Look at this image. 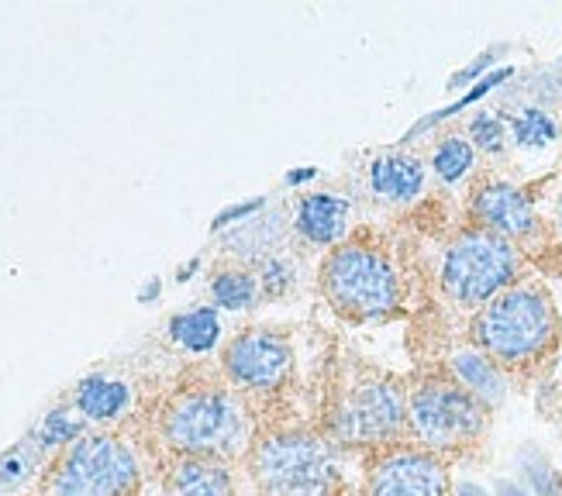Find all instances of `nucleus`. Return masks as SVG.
<instances>
[{"mask_svg": "<svg viewBox=\"0 0 562 496\" xmlns=\"http://www.w3.org/2000/svg\"><path fill=\"white\" fill-rule=\"evenodd\" d=\"M42 496H138L142 462L128 438L114 431H87L48 459Z\"/></svg>", "mask_w": 562, "mask_h": 496, "instance_id": "obj_8", "label": "nucleus"}, {"mask_svg": "<svg viewBox=\"0 0 562 496\" xmlns=\"http://www.w3.org/2000/svg\"><path fill=\"white\" fill-rule=\"evenodd\" d=\"M428 169L435 172V180H438V183L459 187L462 180H470V177H473V169H476V148L470 145L467 135L449 132V135H442V138L435 142L431 159H428Z\"/></svg>", "mask_w": 562, "mask_h": 496, "instance_id": "obj_21", "label": "nucleus"}, {"mask_svg": "<svg viewBox=\"0 0 562 496\" xmlns=\"http://www.w3.org/2000/svg\"><path fill=\"white\" fill-rule=\"evenodd\" d=\"M149 296H159V280H156V283H149V290L142 293V301H149Z\"/></svg>", "mask_w": 562, "mask_h": 496, "instance_id": "obj_33", "label": "nucleus"}, {"mask_svg": "<svg viewBox=\"0 0 562 496\" xmlns=\"http://www.w3.org/2000/svg\"><path fill=\"white\" fill-rule=\"evenodd\" d=\"M317 177V169L314 166H304V169H297V172H286V187H301V183H307V180H314Z\"/></svg>", "mask_w": 562, "mask_h": 496, "instance_id": "obj_31", "label": "nucleus"}, {"mask_svg": "<svg viewBox=\"0 0 562 496\" xmlns=\"http://www.w3.org/2000/svg\"><path fill=\"white\" fill-rule=\"evenodd\" d=\"M211 290V304L217 311H252L262 293H259V280H256V269L252 266H241V262H222L207 280Z\"/></svg>", "mask_w": 562, "mask_h": 496, "instance_id": "obj_18", "label": "nucleus"}, {"mask_svg": "<svg viewBox=\"0 0 562 496\" xmlns=\"http://www.w3.org/2000/svg\"><path fill=\"white\" fill-rule=\"evenodd\" d=\"M166 335L173 345H180L190 356H207L222 341V317L217 307H193L183 314H173L166 325Z\"/></svg>", "mask_w": 562, "mask_h": 496, "instance_id": "obj_19", "label": "nucleus"}, {"mask_svg": "<svg viewBox=\"0 0 562 496\" xmlns=\"http://www.w3.org/2000/svg\"><path fill=\"white\" fill-rule=\"evenodd\" d=\"M555 232L562 238V183H559V193H555Z\"/></svg>", "mask_w": 562, "mask_h": 496, "instance_id": "obj_32", "label": "nucleus"}, {"mask_svg": "<svg viewBox=\"0 0 562 496\" xmlns=\"http://www.w3.org/2000/svg\"><path fill=\"white\" fill-rule=\"evenodd\" d=\"M494 496H531V489H528V486H521L518 480L501 476V480L494 483Z\"/></svg>", "mask_w": 562, "mask_h": 496, "instance_id": "obj_29", "label": "nucleus"}, {"mask_svg": "<svg viewBox=\"0 0 562 496\" xmlns=\"http://www.w3.org/2000/svg\"><path fill=\"white\" fill-rule=\"evenodd\" d=\"M45 459L48 455L38 449L32 438L11 444V449L0 455V496L18 493L24 483H32L38 473H45V465H48Z\"/></svg>", "mask_w": 562, "mask_h": 496, "instance_id": "obj_23", "label": "nucleus"}, {"mask_svg": "<svg viewBox=\"0 0 562 496\" xmlns=\"http://www.w3.org/2000/svg\"><path fill=\"white\" fill-rule=\"evenodd\" d=\"M222 376L256 414L262 404L280 401V396L290 393L293 376H297L293 341L266 325L241 328L222 349Z\"/></svg>", "mask_w": 562, "mask_h": 496, "instance_id": "obj_9", "label": "nucleus"}, {"mask_svg": "<svg viewBox=\"0 0 562 496\" xmlns=\"http://www.w3.org/2000/svg\"><path fill=\"white\" fill-rule=\"evenodd\" d=\"M87 435V420L77 414L72 404H63V407H53L45 417H38V425L32 428V441L45 455H59L63 449H69L72 441Z\"/></svg>", "mask_w": 562, "mask_h": 496, "instance_id": "obj_22", "label": "nucleus"}, {"mask_svg": "<svg viewBox=\"0 0 562 496\" xmlns=\"http://www.w3.org/2000/svg\"><path fill=\"white\" fill-rule=\"evenodd\" d=\"M352 232V201L331 190L301 193L290 204V241L307 252H331Z\"/></svg>", "mask_w": 562, "mask_h": 496, "instance_id": "obj_12", "label": "nucleus"}, {"mask_svg": "<svg viewBox=\"0 0 562 496\" xmlns=\"http://www.w3.org/2000/svg\"><path fill=\"white\" fill-rule=\"evenodd\" d=\"M494 56H497V53H483V56H476V63H473V66L459 69L456 77L449 80V90H462L467 83H480V72L494 66Z\"/></svg>", "mask_w": 562, "mask_h": 496, "instance_id": "obj_28", "label": "nucleus"}, {"mask_svg": "<svg viewBox=\"0 0 562 496\" xmlns=\"http://www.w3.org/2000/svg\"><path fill=\"white\" fill-rule=\"evenodd\" d=\"M252 269H256L262 301H283V296H290L293 290H297V283H301V266H297V259L286 252V248L259 259Z\"/></svg>", "mask_w": 562, "mask_h": 496, "instance_id": "obj_24", "label": "nucleus"}, {"mask_svg": "<svg viewBox=\"0 0 562 496\" xmlns=\"http://www.w3.org/2000/svg\"><path fill=\"white\" fill-rule=\"evenodd\" d=\"M486 431H491V410L470 390H462L449 369L422 372L407 383V441L452 462L476 449Z\"/></svg>", "mask_w": 562, "mask_h": 496, "instance_id": "obj_6", "label": "nucleus"}, {"mask_svg": "<svg viewBox=\"0 0 562 496\" xmlns=\"http://www.w3.org/2000/svg\"><path fill=\"white\" fill-rule=\"evenodd\" d=\"M266 207V196H256V201H249V204H235V207H228V211H222V214H217L214 217V232H222V228H228L232 225V221H238V225H241V221H249L256 211H262Z\"/></svg>", "mask_w": 562, "mask_h": 496, "instance_id": "obj_27", "label": "nucleus"}, {"mask_svg": "<svg viewBox=\"0 0 562 496\" xmlns=\"http://www.w3.org/2000/svg\"><path fill=\"white\" fill-rule=\"evenodd\" d=\"M504 117H507L510 145L521 148V153H542V148L559 142V121L546 104H521L515 114Z\"/></svg>", "mask_w": 562, "mask_h": 496, "instance_id": "obj_20", "label": "nucleus"}, {"mask_svg": "<svg viewBox=\"0 0 562 496\" xmlns=\"http://www.w3.org/2000/svg\"><path fill=\"white\" fill-rule=\"evenodd\" d=\"M452 496H494V493L480 486L476 480H459V483H452Z\"/></svg>", "mask_w": 562, "mask_h": 496, "instance_id": "obj_30", "label": "nucleus"}, {"mask_svg": "<svg viewBox=\"0 0 562 496\" xmlns=\"http://www.w3.org/2000/svg\"><path fill=\"white\" fill-rule=\"evenodd\" d=\"M521 248L480 225L459 228L438 259V286L459 311L476 314L521 277Z\"/></svg>", "mask_w": 562, "mask_h": 496, "instance_id": "obj_7", "label": "nucleus"}, {"mask_svg": "<svg viewBox=\"0 0 562 496\" xmlns=\"http://www.w3.org/2000/svg\"><path fill=\"white\" fill-rule=\"evenodd\" d=\"M425 187H428L425 159L404 153V148L380 153L366 166V190H370V196L383 207H407L425 193Z\"/></svg>", "mask_w": 562, "mask_h": 496, "instance_id": "obj_13", "label": "nucleus"}, {"mask_svg": "<svg viewBox=\"0 0 562 496\" xmlns=\"http://www.w3.org/2000/svg\"><path fill=\"white\" fill-rule=\"evenodd\" d=\"M286 241H290V211H270L262 217L241 221L232 235H225L222 248L232 256V262L256 266L259 259L280 252Z\"/></svg>", "mask_w": 562, "mask_h": 496, "instance_id": "obj_16", "label": "nucleus"}, {"mask_svg": "<svg viewBox=\"0 0 562 496\" xmlns=\"http://www.w3.org/2000/svg\"><path fill=\"white\" fill-rule=\"evenodd\" d=\"M317 290L349 325H383L404 307V277L394 252L373 228H352L346 241L325 252Z\"/></svg>", "mask_w": 562, "mask_h": 496, "instance_id": "obj_3", "label": "nucleus"}, {"mask_svg": "<svg viewBox=\"0 0 562 496\" xmlns=\"http://www.w3.org/2000/svg\"><path fill=\"white\" fill-rule=\"evenodd\" d=\"M562 338V314L539 280H518L480 307L470 320V341L507 376L542 369Z\"/></svg>", "mask_w": 562, "mask_h": 496, "instance_id": "obj_4", "label": "nucleus"}, {"mask_svg": "<svg viewBox=\"0 0 562 496\" xmlns=\"http://www.w3.org/2000/svg\"><path fill=\"white\" fill-rule=\"evenodd\" d=\"M467 138L476 148V156H504L510 145V132H507V117L504 111H476L467 121Z\"/></svg>", "mask_w": 562, "mask_h": 496, "instance_id": "obj_26", "label": "nucleus"}, {"mask_svg": "<svg viewBox=\"0 0 562 496\" xmlns=\"http://www.w3.org/2000/svg\"><path fill=\"white\" fill-rule=\"evenodd\" d=\"M256 496H349L341 449L314 425L256 428V438L241 459Z\"/></svg>", "mask_w": 562, "mask_h": 496, "instance_id": "obj_2", "label": "nucleus"}, {"mask_svg": "<svg viewBox=\"0 0 562 496\" xmlns=\"http://www.w3.org/2000/svg\"><path fill=\"white\" fill-rule=\"evenodd\" d=\"M69 404L77 407V414L87 425H114V420H121L132 407V386L125 380L93 372V376H83L72 386Z\"/></svg>", "mask_w": 562, "mask_h": 496, "instance_id": "obj_17", "label": "nucleus"}, {"mask_svg": "<svg viewBox=\"0 0 562 496\" xmlns=\"http://www.w3.org/2000/svg\"><path fill=\"white\" fill-rule=\"evenodd\" d=\"M166 496H238V476L232 462L169 455L162 469Z\"/></svg>", "mask_w": 562, "mask_h": 496, "instance_id": "obj_14", "label": "nucleus"}, {"mask_svg": "<svg viewBox=\"0 0 562 496\" xmlns=\"http://www.w3.org/2000/svg\"><path fill=\"white\" fill-rule=\"evenodd\" d=\"M359 496H452L449 459L435 455L414 441L362 455Z\"/></svg>", "mask_w": 562, "mask_h": 496, "instance_id": "obj_10", "label": "nucleus"}, {"mask_svg": "<svg viewBox=\"0 0 562 496\" xmlns=\"http://www.w3.org/2000/svg\"><path fill=\"white\" fill-rule=\"evenodd\" d=\"M341 452L370 455L407 441V383L383 369H356L322 428Z\"/></svg>", "mask_w": 562, "mask_h": 496, "instance_id": "obj_5", "label": "nucleus"}, {"mask_svg": "<svg viewBox=\"0 0 562 496\" xmlns=\"http://www.w3.org/2000/svg\"><path fill=\"white\" fill-rule=\"evenodd\" d=\"M156 435L169 455L238 462L256 438V417L225 376H187L159 401Z\"/></svg>", "mask_w": 562, "mask_h": 496, "instance_id": "obj_1", "label": "nucleus"}, {"mask_svg": "<svg viewBox=\"0 0 562 496\" xmlns=\"http://www.w3.org/2000/svg\"><path fill=\"white\" fill-rule=\"evenodd\" d=\"M515 465L521 473V486L531 489V496H562V473L546 459V452H539L535 444H525V449L515 455Z\"/></svg>", "mask_w": 562, "mask_h": 496, "instance_id": "obj_25", "label": "nucleus"}, {"mask_svg": "<svg viewBox=\"0 0 562 496\" xmlns=\"http://www.w3.org/2000/svg\"><path fill=\"white\" fill-rule=\"evenodd\" d=\"M470 217L473 225L494 232L507 241H515L521 252L546 235V221L535 207V196L501 177H483L473 183L470 193Z\"/></svg>", "mask_w": 562, "mask_h": 496, "instance_id": "obj_11", "label": "nucleus"}, {"mask_svg": "<svg viewBox=\"0 0 562 496\" xmlns=\"http://www.w3.org/2000/svg\"><path fill=\"white\" fill-rule=\"evenodd\" d=\"M446 369H449V376L462 390H470L486 410H497V407L507 404V396H510V376H507V372L494 359H486L480 349H473V345L452 352L449 362H446Z\"/></svg>", "mask_w": 562, "mask_h": 496, "instance_id": "obj_15", "label": "nucleus"}]
</instances>
